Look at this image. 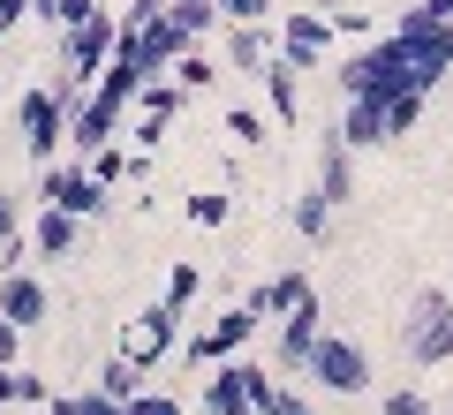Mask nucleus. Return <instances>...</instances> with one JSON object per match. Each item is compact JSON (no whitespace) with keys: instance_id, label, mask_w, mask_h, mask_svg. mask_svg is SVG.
<instances>
[{"instance_id":"nucleus-1","label":"nucleus","mask_w":453,"mask_h":415,"mask_svg":"<svg viewBox=\"0 0 453 415\" xmlns=\"http://www.w3.org/2000/svg\"><path fill=\"white\" fill-rule=\"evenodd\" d=\"M340 91H348V98H378V106H386V98H401V91L431 98V76L416 68V53H408L401 38H378V46H363V53L340 61Z\"/></svg>"},{"instance_id":"nucleus-2","label":"nucleus","mask_w":453,"mask_h":415,"mask_svg":"<svg viewBox=\"0 0 453 415\" xmlns=\"http://www.w3.org/2000/svg\"><path fill=\"white\" fill-rule=\"evenodd\" d=\"M91 91H76V83H38V91H23V106H16V128H23V151H31L38 166H53V151L68 144V121H76V106Z\"/></svg>"},{"instance_id":"nucleus-3","label":"nucleus","mask_w":453,"mask_h":415,"mask_svg":"<svg viewBox=\"0 0 453 415\" xmlns=\"http://www.w3.org/2000/svg\"><path fill=\"white\" fill-rule=\"evenodd\" d=\"M113 46H121V16H106V8H98L83 31H68V38H61V83L91 91V83L113 68Z\"/></svg>"},{"instance_id":"nucleus-4","label":"nucleus","mask_w":453,"mask_h":415,"mask_svg":"<svg viewBox=\"0 0 453 415\" xmlns=\"http://www.w3.org/2000/svg\"><path fill=\"white\" fill-rule=\"evenodd\" d=\"M303 378H310V385H325V393H363V385H371V355H363L348 333H325L318 348H310Z\"/></svg>"},{"instance_id":"nucleus-5","label":"nucleus","mask_w":453,"mask_h":415,"mask_svg":"<svg viewBox=\"0 0 453 415\" xmlns=\"http://www.w3.org/2000/svg\"><path fill=\"white\" fill-rule=\"evenodd\" d=\"M393 38H401V46L408 53H416V68H423V76H446V68H453V23H438L431 16V8H423V0H416V8H408V16L401 23H393Z\"/></svg>"},{"instance_id":"nucleus-6","label":"nucleus","mask_w":453,"mask_h":415,"mask_svg":"<svg viewBox=\"0 0 453 415\" xmlns=\"http://www.w3.org/2000/svg\"><path fill=\"white\" fill-rule=\"evenodd\" d=\"M174 340H181V310L151 303V310H136V318H129V333H121V363L151 370V363H166V348H174Z\"/></svg>"},{"instance_id":"nucleus-7","label":"nucleus","mask_w":453,"mask_h":415,"mask_svg":"<svg viewBox=\"0 0 453 415\" xmlns=\"http://www.w3.org/2000/svg\"><path fill=\"white\" fill-rule=\"evenodd\" d=\"M38 196H46V211H68V219H98V211H106V189H98L83 166H61V159L38 174Z\"/></svg>"},{"instance_id":"nucleus-8","label":"nucleus","mask_w":453,"mask_h":415,"mask_svg":"<svg viewBox=\"0 0 453 415\" xmlns=\"http://www.w3.org/2000/svg\"><path fill=\"white\" fill-rule=\"evenodd\" d=\"M121 53H129V61L144 68V83H151V76H166V68L189 53V38L174 31V16H159V23H144V31H121Z\"/></svg>"},{"instance_id":"nucleus-9","label":"nucleus","mask_w":453,"mask_h":415,"mask_svg":"<svg viewBox=\"0 0 453 415\" xmlns=\"http://www.w3.org/2000/svg\"><path fill=\"white\" fill-rule=\"evenodd\" d=\"M46 310H53V295H46V280H38L31 265L0 280V325H16V333H38V325H46Z\"/></svg>"},{"instance_id":"nucleus-10","label":"nucleus","mask_w":453,"mask_h":415,"mask_svg":"<svg viewBox=\"0 0 453 415\" xmlns=\"http://www.w3.org/2000/svg\"><path fill=\"white\" fill-rule=\"evenodd\" d=\"M250 333H257V310L234 303L204 340H189V363H226V355H242V348H250Z\"/></svg>"},{"instance_id":"nucleus-11","label":"nucleus","mask_w":453,"mask_h":415,"mask_svg":"<svg viewBox=\"0 0 453 415\" xmlns=\"http://www.w3.org/2000/svg\"><path fill=\"white\" fill-rule=\"evenodd\" d=\"M318 340H325V310H318V295H310V303H295L288 318H280V363H288V370H303Z\"/></svg>"},{"instance_id":"nucleus-12","label":"nucleus","mask_w":453,"mask_h":415,"mask_svg":"<svg viewBox=\"0 0 453 415\" xmlns=\"http://www.w3.org/2000/svg\"><path fill=\"white\" fill-rule=\"evenodd\" d=\"M325 46H333V16H288V31H280V61L288 68H318Z\"/></svg>"},{"instance_id":"nucleus-13","label":"nucleus","mask_w":453,"mask_h":415,"mask_svg":"<svg viewBox=\"0 0 453 415\" xmlns=\"http://www.w3.org/2000/svg\"><path fill=\"white\" fill-rule=\"evenodd\" d=\"M318 196L325 204H356V151L340 144V136H325V151H318Z\"/></svg>"},{"instance_id":"nucleus-14","label":"nucleus","mask_w":453,"mask_h":415,"mask_svg":"<svg viewBox=\"0 0 453 415\" xmlns=\"http://www.w3.org/2000/svg\"><path fill=\"white\" fill-rule=\"evenodd\" d=\"M76 234H83V219H68V211H38L23 242H31L38 265H61V257H76Z\"/></svg>"},{"instance_id":"nucleus-15","label":"nucleus","mask_w":453,"mask_h":415,"mask_svg":"<svg viewBox=\"0 0 453 415\" xmlns=\"http://www.w3.org/2000/svg\"><path fill=\"white\" fill-rule=\"evenodd\" d=\"M348 151H371V144H386V106L378 98H348V113H340V128H333Z\"/></svg>"},{"instance_id":"nucleus-16","label":"nucleus","mask_w":453,"mask_h":415,"mask_svg":"<svg viewBox=\"0 0 453 415\" xmlns=\"http://www.w3.org/2000/svg\"><path fill=\"white\" fill-rule=\"evenodd\" d=\"M310 295H318V288H310L303 272H280V280H265V288L250 295V310H257V325H265V318H288V310L310 303Z\"/></svg>"},{"instance_id":"nucleus-17","label":"nucleus","mask_w":453,"mask_h":415,"mask_svg":"<svg viewBox=\"0 0 453 415\" xmlns=\"http://www.w3.org/2000/svg\"><path fill=\"white\" fill-rule=\"evenodd\" d=\"M265 98H273V121L280 128H303V91H295V68L280 61V53L265 61Z\"/></svg>"},{"instance_id":"nucleus-18","label":"nucleus","mask_w":453,"mask_h":415,"mask_svg":"<svg viewBox=\"0 0 453 415\" xmlns=\"http://www.w3.org/2000/svg\"><path fill=\"white\" fill-rule=\"evenodd\" d=\"M401 348H408V363H416V370H438V363H453V310H446V318H431L423 333H408Z\"/></svg>"},{"instance_id":"nucleus-19","label":"nucleus","mask_w":453,"mask_h":415,"mask_svg":"<svg viewBox=\"0 0 453 415\" xmlns=\"http://www.w3.org/2000/svg\"><path fill=\"white\" fill-rule=\"evenodd\" d=\"M31 400H53V385L46 378H38V370H0V415H8V408H31Z\"/></svg>"},{"instance_id":"nucleus-20","label":"nucleus","mask_w":453,"mask_h":415,"mask_svg":"<svg viewBox=\"0 0 453 415\" xmlns=\"http://www.w3.org/2000/svg\"><path fill=\"white\" fill-rule=\"evenodd\" d=\"M226 53H234V68H242V76H265V61H273V46H265L257 23H250V31H226Z\"/></svg>"},{"instance_id":"nucleus-21","label":"nucleus","mask_w":453,"mask_h":415,"mask_svg":"<svg viewBox=\"0 0 453 415\" xmlns=\"http://www.w3.org/2000/svg\"><path fill=\"white\" fill-rule=\"evenodd\" d=\"M295 234H303V242H325V234H333V204H325L318 189L295 196Z\"/></svg>"},{"instance_id":"nucleus-22","label":"nucleus","mask_w":453,"mask_h":415,"mask_svg":"<svg viewBox=\"0 0 453 415\" xmlns=\"http://www.w3.org/2000/svg\"><path fill=\"white\" fill-rule=\"evenodd\" d=\"M136 378H144V370H136V363H121V355H113V363L98 370V393H106V400H121V408H129V400L144 393V385H136Z\"/></svg>"},{"instance_id":"nucleus-23","label":"nucleus","mask_w":453,"mask_h":415,"mask_svg":"<svg viewBox=\"0 0 453 415\" xmlns=\"http://www.w3.org/2000/svg\"><path fill=\"white\" fill-rule=\"evenodd\" d=\"M446 310H453V295H446V288H423L416 303H408V318H401V340H408V333H423L431 318H446Z\"/></svg>"},{"instance_id":"nucleus-24","label":"nucleus","mask_w":453,"mask_h":415,"mask_svg":"<svg viewBox=\"0 0 453 415\" xmlns=\"http://www.w3.org/2000/svg\"><path fill=\"white\" fill-rule=\"evenodd\" d=\"M242 393H250V408H257V415H273V400H280V378H273L265 363H250V355H242Z\"/></svg>"},{"instance_id":"nucleus-25","label":"nucleus","mask_w":453,"mask_h":415,"mask_svg":"<svg viewBox=\"0 0 453 415\" xmlns=\"http://www.w3.org/2000/svg\"><path fill=\"white\" fill-rule=\"evenodd\" d=\"M166 16H174V31H181V38H204L211 23H219V8H211V0H174Z\"/></svg>"},{"instance_id":"nucleus-26","label":"nucleus","mask_w":453,"mask_h":415,"mask_svg":"<svg viewBox=\"0 0 453 415\" xmlns=\"http://www.w3.org/2000/svg\"><path fill=\"white\" fill-rule=\"evenodd\" d=\"M174 106H181V83H144L136 91V121H166Z\"/></svg>"},{"instance_id":"nucleus-27","label":"nucleus","mask_w":453,"mask_h":415,"mask_svg":"<svg viewBox=\"0 0 453 415\" xmlns=\"http://www.w3.org/2000/svg\"><path fill=\"white\" fill-rule=\"evenodd\" d=\"M211 8H219V23H226V31H250V23H265V16H273V0H211Z\"/></svg>"},{"instance_id":"nucleus-28","label":"nucleus","mask_w":453,"mask_h":415,"mask_svg":"<svg viewBox=\"0 0 453 415\" xmlns=\"http://www.w3.org/2000/svg\"><path fill=\"white\" fill-rule=\"evenodd\" d=\"M416 121H423V91H401V98H386V136H408Z\"/></svg>"},{"instance_id":"nucleus-29","label":"nucleus","mask_w":453,"mask_h":415,"mask_svg":"<svg viewBox=\"0 0 453 415\" xmlns=\"http://www.w3.org/2000/svg\"><path fill=\"white\" fill-rule=\"evenodd\" d=\"M196 288H204V272H196V265H174V272H166V310H189Z\"/></svg>"},{"instance_id":"nucleus-30","label":"nucleus","mask_w":453,"mask_h":415,"mask_svg":"<svg viewBox=\"0 0 453 415\" xmlns=\"http://www.w3.org/2000/svg\"><path fill=\"white\" fill-rule=\"evenodd\" d=\"M226 211H234V196H219V189L189 196V219H196V227H226Z\"/></svg>"},{"instance_id":"nucleus-31","label":"nucleus","mask_w":453,"mask_h":415,"mask_svg":"<svg viewBox=\"0 0 453 415\" xmlns=\"http://www.w3.org/2000/svg\"><path fill=\"white\" fill-rule=\"evenodd\" d=\"M23 234H31V219H23V196L0 189V242H23Z\"/></svg>"},{"instance_id":"nucleus-32","label":"nucleus","mask_w":453,"mask_h":415,"mask_svg":"<svg viewBox=\"0 0 453 415\" xmlns=\"http://www.w3.org/2000/svg\"><path fill=\"white\" fill-rule=\"evenodd\" d=\"M121 415H189V408H181L174 393H136V400H129Z\"/></svg>"},{"instance_id":"nucleus-33","label":"nucleus","mask_w":453,"mask_h":415,"mask_svg":"<svg viewBox=\"0 0 453 415\" xmlns=\"http://www.w3.org/2000/svg\"><path fill=\"white\" fill-rule=\"evenodd\" d=\"M378 415H431V408H423V393H416V385H401V393H386V400H378Z\"/></svg>"},{"instance_id":"nucleus-34","label":"nucleus","mask_w":453,"mask_h":415,"mask_svg":"<svg viewBox=\"0 0 453 415\" xmlns=\"http://www.w3.org/2000/svg\"><path fill=\"white\" fill-rule=\"evenodd\" d=\"M226 136H242V144H265V121H257L250 106H234V113H226Z\"/></svg>"},{"instance_id":"nucleus-35","label":"nucleus","mask_w":453,"mask_h":415,"mask_svg":"<svg viewBox=\"0 0 453 415\" xmlns=\"http://www.w3.org/2000/svg\"><path fill=\"white\" fill-rule=\"evenodd\" d=\"M211 76H219V68H211V61H204V53H181V91H204V83H211Z\"/></svg>"},{"instance_id":"nucleus-36","label":"nucleus","mask_w":453,"mask_h":415,"mask_svg":"<svg viewBox=\"0 0 453 415\" xmlns=\"http://www.w3.org/2000/svg\"><path fill=\"white\" fill-rule=\"evenodd\" d=\"M68 400H76V415H121V400H106L98 385H91V393H68Z\"/></svg>"},{"instance_id":"nucleus-37","label":"nucleus","mask_w":453,"mask_h":415,"mask_svg":"<svg viewBox=\"0 0 453 415\" xmlns=\"http://www.w3.org/2000/svg\"><path fill=\"white\" fill-rule=\"evenodd\" d=\"M273 415H318V408H310V393H288V385H280V400H273Z\"/></svg>"},{"instance_id":"nucleus-38","label":"nucleus","mask_w":453,"mask_h":415,"mask_svg":"<svg viewBox=\"0 0 453 415\" xmlns=\"http://www.w3.org/2000/svg\"><path fill=\"white\" fill-rule=\"evenodd\" d=\"M16 355H23V333H16V325H0V370H16Z\"/></svg>"},{"instance_id":"nucleus-39","label":"nucleus","mask_w":453,"mask_h":415,"mask_svg":"<svg viewBox=\"0 0 453 415\" xmlns=\"http://www.w3.org/2000/svg\"><path fill=\"white\" fill-rule=\"evenodd\" d=\"M23 16H31V0H0V38L16 31V23H23Z\"/></svg>"},{"instance_id":"nucleus-40","label":"nucleus","mask_w":453,"mask_h":415,"mask_svg":"<svg viewBox=\"0 0 453 415\" xmlns=\"http://www.w3.org/2000/svg\"><path fill=\"white\" fill-rule=\"evenodd\" d=\"M46 415H76V400H68V393H53V400H46Z\"/></svg>"},{"instance_id":"nucleus-41","label":"nucleus","mask_w":453,"mask_h":415,"mask_svg":"<svg viewBox=\"0 0 453 415\" xmlns=\"http://www.w3.org/2000/svg\"><path fill=\"white\" fill-rule=\"evenodd\" d=\"M423 8H431V16H438V23H453V0H423Z\"/></svg>"}]
</instances>
